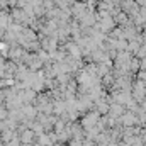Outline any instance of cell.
I'll list each match as a JSON object with an SVG mask.
<instances>
[{"label": "cell", "mask_w": 146, "mask_h": 146, "mask_svg": "<svg viewBox=\"0 0 146 146\" xmlns=\"http://www.w3.org/2000/svg\"><path fill=\"white\" fill-rule=\"evenodd\" d=\"M122 122H124V124H127V126H131V124L134 122V115H133V114L124 115V117H122Z\"/></svg>", "instance_id": "cell-1"}, {"label": "cell", "mask_w": 146, "mask_h": 146, "mask_svg": "<svg viewBox=\"0 0 146 146\" xmlns=\"http://www.w3.org/2000/svg\"><path fill=\"white\" fill-rule=\"evenodd\" d=\"M110 112H112V115H121L122 107H121L119 104H115V106H112V107H110Z\"/></svg>", "instance_id": "cell-2"}]
</instances>
